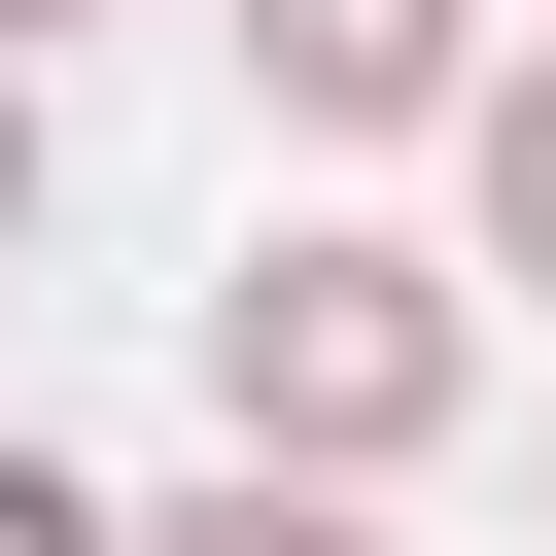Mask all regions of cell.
Returning a JSON list of instances; mask_svg holds the SVG:
<instances>
[{"instance_id":"cell-6","label":"cell","mask_w":556,"mask_h":556,"mask_svg":"<svg viewBox=\"0 0 556 556\" xmlns=\"http://www.w3.org/2000/svg\"><path fill=\"white\" fill-rule=\"evenodd\" d=\"M35 174H70V139H35V35H0V243H35Z\"/></svg>"},{"instance_id":"cell-3","label":"cell","mask_w":556,"mask_h":556,"mask_svg":"<svg viewBox=\"0 0 556 556\" xmlns=\"http://www.w3.org/2000/svg\"><path fill=\"white\" fill-rule=\"evenodd\" d=\"M104 556H382V486H313V452H208L174 521H104Z\"/></svg>"},{"instance_id":"cell-5","label":"cell","mask_w":556,"mask_h":556,"mask_svg":"<svg viewBox=\"0 0 556 556\" xmlns=\"http://www.w3.org/2000/svg\"><path fill=\"white\" fill-rule=\"evenodd\" d=\"M0 556H104V486H70V452H0Z\"/></svg>"},{"instance_id":"cell-2","label":"cell","mask_w":556,"mask_h":556,"mask_svg":"<svg viewBox=\"0 0 556 556\" xmlns=\"http://www.w3.org/2000/svg\"><path fill=\"white\" fill-rule=\"evenodd\" d=\"M243 70H278V139H417L452 70H486V0H208Z\"/></svg>"},{"instance_id":"cell-4","label":"cell","mask_w":556,"mask_h":556,"mask_svg":"<svg viewBox=\"0 0 556 556\" xmlns=\"http://www.w3.org/2000/svg\"><path fill=\"white\" fill-rule=\"evenodd\" d=\"M452 139H486V278H556V35H521V70H452Z\"/></svg>"},{"instance_id":"cell-1","label":"cell","mask_w":556,"mask_h":556,"mask_svg":"<svg viewBox=\"0 0 556 556\" xmlns=\"http://www.w3.org/2000/svg\"><path fill=\"white\" fill-rule=\"evenodd\" d=\"M452 382H486V313H452L417 243H243V278H208V417H243V452H313V486L452 452Z\"/></svg>"},{"instance_id":"cell-7","label":"cell","mask_w":556,"mask_h":556,"mask_svg":"<svg viewBox=\"0 0 556 556\" xmlns=\"http://www.w3.org/2000/svg\"><path fill=\"white\" fill-rule=\"evenodd\" d=\"M0 35H70V0H0Z\"/></svg>"}]
</instances>
